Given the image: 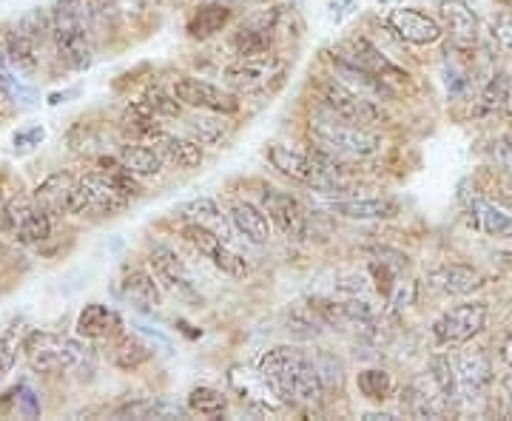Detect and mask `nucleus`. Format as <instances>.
I'll use <instances>...</instances> for the list:
<instances>
[{
  "mask_svg": "<svg viewBox=\"0 0 512 421\" xmlns=\"http://www.w3.org/2000/svg\"><path fill=\"white\" fill-rule=\"evenodd\" d=\"M3 220L9 234L15 237L18 245H40L52 237V214L46 208H40L37 202L15 200L6 205L3 211Z\"/></svg>",
  "mask_w": 512,
  "mask_h": 421,
  "instance_id": "dca6fc26",
  "label": "nucleus"
},
{
  "mask_svg": "<svg viewBox=\"0 0 512 421\" xmlns=\"http://www.w3.org/2000/svg\"><path fill=\"white\" fill-rule=\"evenodd\" d=\"M183 237H185V242H191V245L200 251L202 257L211 259V262L220 268L222 274H228L231 279H245V276L251 274V268H248L245 257H242V254H237V251L228 245V239L220 237L217 231L205 228V225H200V222L185 220Z\"/></svg>",
  "mask_w": 512,
  "mask_h": 421,
  "instance_id": "ddd939ff",
  "label": "nucleus"
},
{
  "mask_svg": "<svg viewBox=\"0 0 512 421\" xmlns=\"http://www.w3.org/2000/svg\"><path fill=\"white\" fill-rule=\"evenodd\" d=\"M282 325H285V330L291 333L293 339H302V342H311V339H316L322 330L328 328L325 319L313 308L311 299L308 302H293L291 308L285 311Z\"/></svg>",
  "mask_w": 512,
  "mask_h": 421,
  "instance_id": "e433bc0d",
  "label": "nucleus"
},
{
  "mask_svg": "<svg viewBox=\"0 0 512 421\" xmlns=\"http://www.w3.org/2000/svg\"><path fill=\"white\" fill-rule=\"evenodd\" d=\"M458 376V402L476 404L487 396L493 385V362L487 350H464L458 356L456 365Z\"/></svg>",
  "mask_w": 512,
  "mask_h": 421,
  "instance_id": "f3484780",
  "label": "nucleus"
},
{
  "mask_svg": "<svg viewBox=\"0 0 512 421\" xmlns=\"http://www.w3.org/2000/svg\"><path fill=\"white\" fill-rule=\"evenodd\" d=\"M74 330H77V336L86 339V342L111 339L117 330H123V319H120V313L114 311V308H109V305L92 302V305H86L83 311L77 313Z\"/></svg>",
  "mask_w": 512,
  "mask_h": 421,
  "instance_id": "a878e982",
  "label": "nucleus"
},
{
  "mask_svg": "<svg viewBox=\"0 0 512 421\" xmlns=\"http://www.w3.org/2000/svg\"><path fill=\"white\" fill-rule=\"evenodd\" d=\"M487 157H490V163L498 171L512 174V137H498V140H493L490 148H487Z\"/></svg>",
  "mask_w": 512,
  "mask_h": 421,
  "instance_id": "de8ad7c7",
  "label": "nucleus"
},
{
  "mask_svg": "<svg viewBox=\"0 0 512 421\" xmlns=\"http://www.w3.org/2000/svg\"><path fill=\"white\" fill-rule=\"evenodd\" d=\"M356 387L365 399L382 404L393 396V376L382 367H367L356 376Z\"/></svg>",
  "mask_w": 512,
  "mask_h": 421,
  "instance_id": "79ce46f5",
  "label": "nucleus"
},
{
  "mask_svg": "<svg viewBox=\"0 0 512 421\" xmlns=\"http://www.w3.org/2000/svg\"><path fill=\"white\" fill-rule=\"evenodd\" d=\"M453 399L436 385V379L424 370L402 393V413L410 419H447L453 410Z\"/></svg>",
  "mask_w": 512,
  "mask_h": 421,
  "instance_id": "2eb2a0df",
  "label": "nucleus"
},
{
  "mask_svg": "<svg viewBox=\"0 0 512 421\" xmlns=\"http://www.w3.org/2000/svg\"><path fill=\"white\" fill-rule=\"evenodd\" d=\"M148 359H151V350H148V345L140 336L126 333V330H117L109 339V362L117 370L131 373V370L146 365Z\"/></svg>",
  "mask_w": 512,
  "mask_h": 421,
  "instance_id": "7c9ffc66",
  "label": "nucleus"
},
{
  "mask_svg": "<svg viewBox=\"0 0 512 421\" xmlns=\"http://www.w3.org/2000/svg\"><path fill=\"white\" fill-rule=\"evenodd\" d=\"M52 40H55L60 60L72 72H86L92 66L94 49L89 29H86V0H55Z\"/></svg>",
  "mask_w": 512,
  "mask_h": 421,
  "instance_id": "20e7f679",
  "label": "nucleus"
},
{
  "mask_svg": "<svg viewBox=\"0 0 512 421\" xmlns=\"http://www.w3.org/2000/svg\"><path fill=\"white\" fill-rule=\"evenodd\" d=\"M0 94L12 103H20V106H35L37 94L35 89L26 83V77L12 69V63L6 60V55L0 52Z\"/></svg>",
  "mask_w": 512,
  "mask_h": 421,
  "instance_id": "58836bf2",
  "label": "nucleus"
},
{
  "mask_svg": "<svg viewBox=\"0 0 512 421\" xmlns=\"http://www.w3.org/2000/svg\"><path fill=\"white\" fill-rule=\"evenodd\" d=\"M439 20L444 26V35H450V43L456 49H461V52L476 49L478 18L467 0H441Z\"/></svg>",
  "mask_w": 512,
  "mask_h": 421,
  "instance_id": "aec40b11",
  "label": "nucleus"
},
{
  "mask_svg": "<svg viewBox=\"0 0 512 421\" xmlns=\"http://www.w3.org/2000/svg\"><path fill=\"white\" fill-rule=\"evenodd\" d=\"M490 319V305L487 302H461L456 308L444 311L433 322V339L441 348H456L473 342L478 333H484Z\"/></svg>",
  "mask_w": 512,
  "mask_h": 421,
  "instance_id": "1a4fd4ad",
  "label": "nucleus"
},
{
  "mask_svg": "<svg viewBox=\"0 0 512 421\" xmlns=\"http://www.w3.org/2000/svg\"><path fill=\"white\" fill-rule=\"evenodd\" d=\"M228 46H231L234 57L271 55V49H274V29L265 23V18L242 23L237 32L231 35Z\"/></svg>",
  "mask_w": 512,
  "mask_h": 421,
  "instance_id": "c85d7f7f",
  "label": "nucleus"
},
{
  "mask_svg": "<svg viewBox=\"0 0 512 421\" xmlns=\"http://www.w3.org/2000/svg\"><path fill=\"white\" fill-rule=\"evenodd\" d=\"M444 66H447V94L450 97H461V94L470 89V69L456 63V57H450V52H447Z\"/></svg>",
  "mask_w": 512,
  "mask_h": 421,
  "instance_id": "49530a36",
  "label": "nucleus"
},
{
  "mask_svg": "<svg viewBox=\"0 0 512 421\" xmlns=\"http://www.w3.org/2000/svg\"><path fill=\"white\" fill-rule=\"evenodd\" d=\"M225 3H231V0H225ZM245 3H256V0H245Z\"/></svg>",
  "mask_w": 512,
  "mask_h": 421,
  "instance_id": "4d7b16f0",
  "label": "nucleus"
},
{
  "mask_svg": "<svg viewBox=\"0 0 512 421\" xmlns=\"http://www.w3.org/2000/svg\"><path fill=\"white\" fill-rule=\"evenodd\" d=\"M131 197H126L117 183L106 174H86L80 177L72 188V197H69V214L72 217H83V214H92V217H111L117 211H123Z\"/></svg>",
  "mask_w": 512,
  "mask_h": 421,
  "instance_id": "0eeeda50",
  "label": "nucleus"
},
{
  "mask_svg": "<svg viewBox=\"0 0 512 421\" xmlns=\"http://www.w3.org/2000/svg\"><path fill=\"white\" fill-rule=\"evenodd\" d=\"M120 293L123 299L131 302L137 311H157L163 302V291H160V279L154 271H143V268H131L123 282H120Z\"/></svg>",
  "mask_w": 512,
  "mask_h": 421,
  "instance_id": "393cba45",
  "label": "nucleus"
},
{
  "mask_svg": "<svg viewBox=\"0 0 512 421\" xmlns=\"http://www.w3.org/2000/svg\"><path fill=\"white\" fill-rule=\"evenodd\" d=\"M231 222L251 245H268L271 242V225L274 222L254 202H234L231 205Z\"/></svg>",
  "mask_w": 512,
  "mask_h": 421,
  "instance_id": "c756f323",
  "label": "nucleus"
},
{
  "mask_svg": "<svg viewBox=\"0 0 512 421\" xmlns=\"http://www.w3.org/2000/svg\"><path fill=\"white\" fill-rule=\"evenodd\" d=\"M148 100V106L157 111V117H180L183 114V103L177 100V94L174 92H165L160 86H148L146 94H143Z\"/></svg>",
  "mask_w": 512,
  "mask_h": 421,
  "instance_id": "c03bdc74",
  "label": "nucleus"
},
{
  "mask_svg": "<svg viewBox=\"0 0 512 421\" xmlns=\"http://www.w3.org/2000/svg\"><path fill=\"white\" fill-rule=\"evenodd\" d=\"M464 222L484 237L512 239V214L478 194L464 202Z\"/></svg>",
  "mask_w": 512,
  "mask_h": 421,
  "instance_id": "412c9836",
  "label": "nucleus"
},
{
  "mask_svg": "<svg viewBox=\"0 0 512 421\" xmlns=\"http://www.w3.org/2000/svg\"><path fill=\"white\" fill-rule=\"evenodd\" d=\"M265 157L279 174H285L288 180L305 185L311 191L333 194L339 188V168L336 165L342 157L330 154L325 148H316L311 154H305V151H293L291 146H282V143H271Z\"/></svg>",
  "mask_w": 512,
  "mask_h": 421,
  "instance_id": "7ed1b4c3",
  "label": "nucleus"
},
{
  "mask_svg": "<svg viewBox=\"0 0 512 421\" xmlns=\"http://www.w3.org/2000/svg\"><path fill=\"white\" fill-rule=\"evenodd\" d=\"M171 92L177 94V100L188 106V109L197 111H217V114H237L242 109L237 92L231 89H222L211 80H202V77H194V74H180L174 80V89Z\"/></svg>",
  "mask_w": 512,
  "mask_h": 421,
  "instance_id": "9b49d317",
  "label": "nucleus"
},
{
  "mask_svg": "<svg viewBox=\"0 0 512 421\" xmlns=\"http://www.w3.org/2000/svg\"><path fill=\"white\" fill-rule=\"evenodd\" d=\"M262 211L271 217V222L288 239H302L308 234V211L288 191L265 188V194H262Z\"/></svg>",
  "mask_w": 512,
  "mask_h": 421,
  "instance_id": "a211bd4d",
  "label": "nucleus"
},
{
  "mask_svg": "<svg viewBox=\"0 0 512 421\" xmlns=\"http://www.w3.org/2000/svg\"><path fill=\"white\" fill-rule=\"evenodd\" d=\"M26 322L23 319H12L6 328L0 330V382L15 370V362L23 353V342H26Z\"/></svg>",
  "mask_w": 512,
  "mask_h": 421,
  "instance_id": "4c0bfd02",
  "label": "nucleus"
},
{
  "mask_svg": "<svg viewBox=\"0 0 512 421\" xmlns=\"http://www.w3.org/2000/svg\"><path fill=\"white\" fill-rule=\"evenodd\" d=\"M285 72V60L276 55L262 57H237L234 63H228L222 69V77L228 83V89L237 94H254L268 89L274 80H279Z\"/></svg>",
  "mask_w": 512,
  "mask_h": 421,
  "instance_id": "f8f14e48",
  "label": "nucleus"
},
{
  "mask_svg": "<svg viewBox=\"0 0 512 421\" xmlns=\"http://www.w3.org/2000/svg\"><path fill=\"white\" fill-rule=\"evenodd\" d=\"M501 359H504L507 365H512V336L504 342V345H501Z\"/></svg>",
  "mask_w": 512,
  "mask_h": 421,
  "instance_id": "864d4df0",
  "label": "nucleus"
},
{
  "mask_svg": "<svg viewBox=\"0 0 512 421\" xmlns=\"http://www.w3.org/2000/svg\"><path fill=\"white\" fill-rule=\"evenodd\" d=\"M427 285L436 293H444V296H470L478 288H484V276L470 265L447 262V265H439L427 274Z\"/></svg>",
  "mask_w": 512,
  "mask_h": 421,
  "instance_id": "4be33fe9",
  "label": "nucleus"
},
{
  "mask_svg": "<svg viewBox=\"0 0 512 421\" xmlns=\"http://www.w3.org/2000/svg\"><path fill=\"white\" fill-rule=\"evenodd\" d=\"M512 92V83H510V74L498 72L493 74L487 83H484V89H481V109L484 111H495V109H504V103H507V97Z\"/></svg>",
  "mask_w": 512,
  "mask_h": 421,
  "instance_id": "37998d69",
  "label": "nucleus"
},
{
  "mask_svg": "<svg viewBox=\"0 0 512 421\" xmlns=\"http://www.w3.org/2000/svg\"><path fill=\"white\" fill-rule=\"evenodd\" d=\"M308 134H311L313 146L325 148L336 157L365 160V157H373L384 148L382 134H376L367 126H359V123L342 120V117H336L325 109L313 111L308 117Z\"/></svg>",
  "mask_w": 512,
  "mask_h": 421,
  "instance_id": "f03ea898",
  "label": "nucleus"
},
{
  "mask_svg": "<svg viewBox=\"0 0 512 421\" xmlns=\"http://www.w3.org/2000/svg\"><path fill=\"white\" fill-rule=\"evenodd\" d=\"M504 111H507V114L512 117V92H510V97H507V103H504Z\"/></svg>",
  "mask_w": 512,
  "mask_h": 421,
  "instance_id": "6e6d98bb",
  "label": "nucleus"
},
{
  "mask_svg": "<svg viewBox=\"0 0 512 421\" xmlns=\"http://www.w3.org/2000/svg\"><path fill=\"white\" fill-rule=\"evenodd\" d=\"M333 55L342 57V60H348L353 66H359V69H365L373 77H379L384 80L393 92L399 94L404 92L407 86H410V74L404 66H399L396 60H390L387 52H384L379 43H373L370 37L365 35H353L348 40H342V43H336V49H333Z\"/></svg>",
  "mask_w": 512,
  "mask_h": 421,
  "instance_id": "423d86ee",
  "label": "nucleus"
},
{
  "mask_svg": "<svg viewBox=\"0 0 512 421\" xmlns=\"http://www.w3.org/2000/svg\"><path fill=\"white\" fill-rule=\"evenodd\" d=\"M148 265H151V271L154 276L160 279V285H163L165 291H171L180 302L185 305H200L202 296L197 291V282H194V274L188 271V265L183 262V257L171 248V245H165V242H151V248H148Z\"/></svg>",
  "mask_w": 512,
  "mask_h": 421,
  "instance_id": "9d476101",
  "label": "nucleus"
},
{
  "mask_svg": "<svg viewBox=\"0 0 512 421\" xmlns=\"http://www.w3.org/2000/svg\"><path fill=\"white\" fill-rule=\"evenodd\" d=\"M393 413H365V421H393Z\"/></svg>",
  "mask_w": 512,
  "mask_h": 421,
  "instance_id": "5fc2aeb1",
  "label": "nucleus"
},
{
  "mask_svg": "<svg viewBox=\"0 0 512 421\" xmlns=\"http://www.w3.org/2000/svg\"><path fill=\"white\" fill-rule=\"evenodd\" d=\"M74 183L77 180L72 174L55 171L35 188V202L40 208H46L49 214H69V197H72Z\"/></svg>",
  "mask_w": 512,
  "mask_h": 421,
  "instance_id": "c9c22d12",
  "label": "nucleus"
},
{
  "mask_svg": "<svg viewBox=\"0 0 512 421\" xmlns=\"http://www.w3.org/2000/svg\"><path fill=\"white\" fill-rule=\"evenodd\" d=\"M117 160L123 163V168H128L134 177H160L163 174V154L148 143H140V140H128L126 146H120L117 151Z\"/></svg>",
  "mask_w": 512,
  "mask_h": 421,
  "instance_id": "2f4dec72",
  "label": "nucleus"
},
{
  "mask_svg": "<svg viewBox=\"0 0 512 421\" xmlns=\"http://www.w3.org/2000/svg\"><path fill=\"white\" fill-rule=\"evenodd\" d=\"M330 214L345 217V220L373 222L393 220L399 214V202L390 197H362V200H336L330 202Z\"/></svg>",
  "mask_w": 512,
  "mask_h": 421,
  "instance_id": "bb28decb",
  "label": "nucleus"
},
{
  "mask_svg": "<svg viewBox=\"0 0 512 421\" xmlns=\"http://www.w3.org/2000/svg\"><path fill=\"white\" fill-rule=\"evenodd\" d=\"M191 410L168 399H137L111 410L114 419H185Z\"/></svg>",
  "mask_w": 512,
  "mask_h": 421,
  "instance_id": "f704fd0d",
  "label": "nucleus"
},
{
  "mask_svg": "<svg viewBox=\"0 0 512 421\" xmlns=\"http://www.w3.org/2000/svg\"><path fill=\"white\" fill-rule=\"evenodd\" d=\"M493 40L504 55H512V18L501 15L493 20Z\"/></svg>",
  "mask_w": 512,
  "mask_h": 421,
  "instance_id": "8fccbe9b",
  "label": "nucleus"
},
{
  "mask_svg": "<svg viewBox=\"0 0 512 421\" xmlns=\"http://www.w3.org/2000/svg\"><path fill=\"white\" fill-rule=\"evenodd\" d=\"M3 55L12 63V69L23 74L26 80H32L40 72V55H37V43L32 37H26L20 29L9 32L3 40Z\"/></svg>",
  "mask_w": 512,
  "mask_h": 421,
  "instance_id": "72a5a7b5",
  "label": "nucleus"
},
{
  "mask_svg": "<svg viewBox=\"0 0 512 421\" xmlns=\"http://www.w3.org/2000/svg\"><path fill=\"white\" fill-rule=\"evenodd\" d=\"M328 60H330V69H333V77H336L339 83H345V86L353 89V92L365 94V97H370V100H379V103H387V100H393V97H396V92H393L384 80L373 77V74L365 72V69H359V66L348 63V60L336 57L333 52L328 55Z\"/></svg>",
  "mask_w": 512,
  "mask_h": 421,
  "instance_id": "5701e85b",
  "label": "nucleus"
},
{
  "mask_svg": "<svg viewBox=\"0 0 512 421\" xmlns=\"http://www.w3.org/2000/svg\"><path fill=\"white\" fill-rule=\"evenodd\" d=\"M0 109H3V94H0Z\"/></svg>",
  "mask_w": 512,
  "mask_h": 421,
  "instance_id": "13d9d810",
  "label": "nucleus"
},
{
  "mask_svg": "<svg viewBox=\"0 0 512 421\" xmlns=\"http://www.w3.org/2000/svg\"><path fill=\"white\" fill-rule=\"evenodd\" d=\"M188 410L202 419H222L228 413V399L217 387L200 385L188 393Z\"/></svg>",
  "mask_w": 512,
  "mask_h": 421,
  "instance_id": "a19ab883",
  "label": "nucleus"
},
{
  "mask_svg": "<svg viewBox=\"0 0 512 421\" xmlns=\"http://www.w3.org/2000/svg\"><path fill=\"white\" fill-rule=\"evenodd\" d=\"M313 94L319 100V109L330 111L342 120L359 123V126H376L387 120V111L379 100H370L365 94L353 92L345 83H339L336 77H322L313 83Z\"/></svg>",
  "mask_w": 512,
  "mask_h": 421,
  "instance_id": "39448f33",
  "label": "nucleus"
},
{
  "mask_svg": "<svg viewBox=\"0 0 512 421\" xmlns=\"http://www.w3.org/2000/svg\"><path fill=\"white\" fill-rule=\"evenodd\" d=\"M143 143L157 148V151L163 154V160L174 163L177 168H200L202 163L200 143H197V140H188V137H177V134H171V131L154 129Z\"/></svg>",
  "mask_w": 512,
  "mask_h": 421,
  "instance_id": "b1692460",
  "label": "nucleus"
},
{
  "mask_svg": "<svg viewBox=\"0 0 512 421\" xmlns=\"http://www.w3.org/2000/svg\"><path fill=\"white\" fill-rule=\"evenodd\" d=\"M228 387L237 393L242 404H248L256 413H279L285 407V399L276 393V387L268 382V376L256 367L237 365L228 370Z\"/></svg>",
  "mask_w": 512,
  "mask_h": 421,
  "instance_id": "4468645a",
  "label": "nucleus"
},
{
  "mask_svg": "<svg viewBox=\"0 0 512 421\" xmlns=\"http://www.w3.org/2000/svg\"><path fill=\"white\" fill-rule=\"evenodd\" d=\"M80 348V339L72 336H57L49 330H29L23 342V356L35 373H69L74 365V356Z\"/></svg>",
  "mask_w": 512,
  "mask_h": 421,
  "instance_id": "6e6552de",
  "label": "nucleus"
},
{
  "mask_svg": "<svg viewBox=\"0 0 512 421\" xmlns=\"http://www.w3.org/2000/svg\"><path fill=\"white\" fill-rule=\"evenodd\" d=\"M18 29L26 37H32L37 46H40V43H43L46 37L52 35V15H46L43 9H32V12H29L26 18L20 20Z\"/></svg>",
  "mask_w": 512,
  "mask_h": 421,
  "instance_id": "a18cd8bd",
  "label": "nucleus"
},
{
  "mask_svg": "<svg viewBox=\"0 0 512 421\" xmlns=\"http://www.w3.org/2000/svg\"><path fill=\"white\" fill-rule=\"evenodd\" d=\"M177 214L188 222H200V225L217 231V234L225 239H228V231L234 228V222L222 214L220 202L214 200V197H194V200L183 202V205L177 208Z\"/></svg>",
  "mask_w": 512,
  "mask_h": 421,
  "instance_id": "473e14b6",
  "label": "nucleus"
},
{
  "mask_svg": "<svg viewBox=\"0 0 512 421\" xmlns=\"http://www.w3.org/2000/svg\"><path fill=\"white\" fill-rule=\"evenodd\" d=\"M18 413L26 416V419H37L43 413V404H40V396L29 385L18 387Z\"/></svg>",
  "mask_w": 512,
  "mask_h": 421,
  "instance_id": "09e8293b",
  "label": "nucleus"
},
{
  "mask_svg": "<svg viewBox=\"0 0 512 421\" xmlns=\"http://www.w3.org/2000/svg\"><path fill=\"white\" fill-rule=\"evenodd\" d=\"M231 20H234L231 3H225V0H211V3H202V6H197V9L191 12L185 29H188V35L194 37V40H208V37L225 32Z\"/></svg>",
  "mask_w": 512,
  "mask_h": 421,
  "instance_id": "cd10ccee",
  "label": "nucleus"
},
{
  "mask_svg": "<svg viewBox=\"0 0 512 421\" xmlns=\"http://www.w3.org/2000/svg\"><path fill=\"white\" fill-rule=\"evenodd\" d=\"M501 390H504V416H512V365L510 373L501 379Z\"/></svg>",
  "mask_w": 512,
  "mask_h": 421,
  "instance_id": "603ef678",
  "label": "nucleus"
},
{
  "mask_svg": "<svg viewBox=\"0 0 512 421\" xmlns=\"http://www.w3.org/2000/svg\"><path fill=\"white\" fill-rule=\"evenodd\" d=\"M259 370L291 407H319L325 402V379L305 350L291 345L271 348L259 359Z\"/></svg>",
  "mask_w": 512,
  "mask_h": 421,
  "instance_id": "f257e3e1",
  "label": "nucleus"
},
{
  "mask_svg": "<svg viewBox=\"0 0 512 421\" xmlns=\"http://www.w3.org/2000/svg\"><path fill=\"white\" fill-rule=\"evenodd\" d=\"M43 137H46V131L40 129V126H35V129L29 131H18V134H15V148H18V151H29V148L40 146Z\"/></svg>",
  "mask_w": 512,
  "mask_h": 421,
  "instance_id": "3c124183",
  "label": "nucleus"
},
{
  "mask_svg": "<svg viewBox=\"0 0 512 421\" xmlns=\"http://www.w3.org/2000/svg\"><path fill=\"white\" fill-rule=\"evenodd\" d=\"M231 123H228V114H217V111H200L194 120H191V134L200 146H217L228 137Z\"/></svg>",
  "mask_w": 512,
  "mask_h": 421,
  "instance_id": "ea45409f",
  "label": "nucleus"
},
{
  "mask_svg": "<svg viewBox=\"0 0 512 421\" xmlns=\"http://www.w3.org/2000/svg\"><path fill=\"white\" fill-rule=\"evenodd\" d=\"M387 26L399 35L402 43L410 46H433L444 37V26L441 20L433 15L421 12V9H410V6H399L387 15Z\"/></svg>",
  "mask_w": 512,
  "mask_h": 421,
  "instance_id": "6ab92c4d",
  "label": "nucleus"
}]
</instances>
